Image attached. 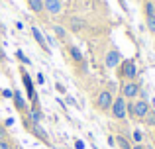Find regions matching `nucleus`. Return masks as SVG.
<instances>
[{
    "instance_id": "f257e3e1",
    "label": "nucleus",
    "mask_w": 155,
    "mask_h": 149,
    "mask_svg": "<svg viewBox=\"0 0 155 149\" xmlns=\"http://www.w3.org/2000/svg\"><path fill=\"white\" fill-rule=\"evenodd\" d=\"M149 110H151V108H149V104L145 102L143 98H136V100H132V102H128V114L136 120H143Z\"/></svg>"
},
{
    "instance_id": "f03ea898",
    "label": "nucleus",
    "mask_w": 155,
    "mask_h": 149,
    "mask_svg": "<svg viewBox=\"0 0 155 149\" xmlns=\"http://www.w3.org/2000/svg\"><path fill=\"white\" fill-rule=\"evenodd\" d=\"M118 76L124 80H134L137 76V67L134 59H122V65L118 67Z\"/></svg>"
},
{
    "instance_id": "7ed1b4c3",
    "label": "nucleus",
    "mask_w": 155,
    "mask_h": 149,
    "mask_svg": "<svg viewBox=\"0 0 155 149\" xmlns=\"http://www.w3.org/2000/svg\"><path fill=\"white\" fill-rule=\"evenodd\" d=\"M110 114H112V118H116V120H126L128 118V100H126L124 96L114 98L112 108H110Z\"/></svg>"
},
{
    "instance_id": "20e7f679",
    "label": "nucleus",
    "mask_w": 155,
    "mask_h": 149,
    "mask_svg": "<svg viewBox=\"0 0 155 149\" xmlns=\"http://www.w3.org/2000/svg\"><path fill=\"white\" fill-rule=\"evenodd\" d=\"M137 94H140V84H137L136 80H126V83L122 84V96H124L126 100H136Z\"/></svg>"
},
{
    "instance_id": "39448f33",
    "label": "nucleus",
    "mask_w": 155,
    "mask_h": 149,
    "mask_svg": "<svg viewBox=\"0 0 155 149\" xmlns=\"http://www.w3.org/2000/svg\"><path fill=\"white\" fill-rule=\"evenodd\" d=\"M112 102H114V96L110 90H100L98 98H96V108H98L100 112H106L112 108Z\"/></svg>"
},
{
    "instance_id": "423d86ee",
    "label": "nucleus",
    "mask_w": 155,
    "mask_h": 149,
    "mask_svg": "<svg viewBox=\"0 0 155 149\" xmlns=\"http://www.w3.org/2000/svg\"><path fill=\"white\" fill-rule=\"evenodd\" d=\"M104 63H106V67H108V69H116V67L122 63V53L118 49H110L108 53H106Z\"/></svg>"
},
{
    "instance_id": "0eeeda50",
    "label": "nucleus",
    "mask_w": 155,
    "mask_h": 149,
    "mask_svg": "<svg viewBox=\"0 0 155 149\" xmlns=\"http://www.w3.org/2000/svg\"><path fill=\"white\" fill-rule=\"evenodd\" d=\"M43 10L51 16H57L63 10V2L61 0H43Z\"/></svg>"
},
{
    "instance_id": "6e6552de",
    "label": "nucleus",
    "mask_w": 155,
    "mask_h": 149,
    "mask_svg": "<svg viewBox=\"0 0 155 149\" xmlns=\"http://www.w3.org/2000/svg\"><path fill=\"white\" fill-rule=\"evenodd\" d=\"M12 98H14V106H16V110H18L20 114L26 116V112L30 110V108H28V102H26V98L22 96V92L14 90V92H12Z\"/></svg>"
},
{
    "instance_id": "1a4fd4ad",
    "label": "nucleus",
    "mask_w": 155,
    "mask_h": 149,
    "mask_svg": "<svg viewBox=\"0 0 155 149\" xmlns=\"http://www.w3.org/2000/svg\"><path fill=\"white\" fill-rule=\"evenodd\" d=\"M22 83H24V86H26V90H28V98L31 100V102H35V88H34V83H31V76L26 73V71L22 69Z\"/></svg>"
},
{
    "instance_id": "9d476101",
    "label": "nucleus",
    "mask_w": 155,
    "mask_h": 149,
    "mask_svg": "<svg viewBox=\"0 0 155 149\" xmlns=\"http://www.w3.org/2000/svg\"><path fill=\"white\" fill-rule=\"evenodd\" d=\"M31 35H34V39L35 41H38V45L41 47V49H45L47 53H49V45H47V39H45V35L41 34V30H39V28H31Z\"/></svg>"
},
{
    "instance_id": "9b49d317",
    "label": "nucleus",
    "mask_w": 155,
    "mask_h": 149,
    "mask_svg": "<svg viewBox=\"0 0 155 149\" xmlns=\"http://www.w3.org/2000/svg\"><path fill=\"white\" fill-rule=\"evenodd\" d=\"M69 28H71V31H83V30H87V22L83 18H79V16H73L69 20Z\"/></svg>"
},
{
    "instance_id": "f8f14e48",
    "label": "nucleus",
    "mask_w": 155,
    "mask_h": 149,
    "mask_svg": "<svg viewBox=\"0 0 155 149\" xmlns=\"http://www.w3.org/2000/svg\"><path fill=\"white\" fill-rule=\"evenodd\" d=\"M28 118L31 120V122H35V124H39L43 120V112L39 110L38 106H35V102H34V106L30 108V110H28Z\"/></svg>"
},
{
    "instance_id": "ddd939ff",
    "label": "nucleus",
    "mask_w": 155,
    "mask_h": 149,
    "mask_svg": "<svg viewBox=\"0 0 155 149\" xmlns=\"http://www.w3.org/2000/svg\"><path fill=\"white\" fill-rule=\"evenodd\" d=\"M28 8H30L34 14H41L43 12V0H26Z\"/></svg>"
},
{
    "instance_id": "4468645a",
    "label": "nucleus",
    "mask_w": 155,
    "mask_h": 149,
    "mask_svg": "<svg viewBox=\"0 0 155 149\" xmlns=\"http://www.w3.org/2000/svg\"><path fill=\"white\" fill-rule=\"evenodd\" d=\"M143 14H145V18L155 16V2H153V0H145V4H143Z\"/></svg>"
},
{
    "instance_id": "2eb2a0df",
    "label": "nucleus",
    "mask_w": 155,
    "mask_h": 149,
    "mask_svg": "<svg viewBox=\"0 0 155 149\" xmlns=\"http://www.w3.org/2000/svg\"><path fill=\"white\" fill-rule=\"evenodd\" d=\"M116 139V145L120 147V149H132V145H130V141L124 138V135H118V138H114Z\"/></svg>"
},
{
    "instance_id": "dca6fc26",
    "label": "nucleus",
    "mask_w": 155,
    "mask_h": 149,
    "mask_svg": "<svg viewBox=\"0 0 155 149\" xmlns=\"http://www.w3.org/2000/svg\"><path fill=\"white\" fill-rule=\"evenodd\" d=\"M69 53H71V57L75 59V61H79V63L83 61V55H81V51L77 49L75 45H69Z\"/></svg>"
},
{
    "instance_id": "f3484780",
    "label": "nucleus",
    "mask_w": 155,
    "mask_h": 149,
    "mask_svg": "<svg viewBox=\"0 0 155 149\" xmlns=\"http://www.w3.org/2000/svg\"><path fill=\"white\" fill-rule=\"evenodd\" d=\"M53 34H55L57 37L61 39V41L67 37V31H65V28H61V26H53Z\"/></svg>"
},
{
    "instance_id": "a211bd4d",
    "label": "nucleus",
    "mask_w": 155,
    "mask_h": 149,
    "mask_svg": "<svg viewBox=\"0 0 155 149\" xmlns=\"http://www.w3.org/2000/svg\"><path fill=\"white\" fill-rule=\"evenodd\" d=\"M143 124H147V126H155V112L153 110L147 112V116L143 118Z\"/></svg>"
},
{
    "instance_id": "6ab92c4d",
    "label": "nucleus",
    "mask_w": 155,
    "mask_h": 149,
    "mask_svg": "<svg viewBox=\"0 0 155 149\" xmlns=\"http://www.w3.org/2000/svg\"><path fill=\"white\" fill-rule=\"evenodd\" d=\"M145 24H147V30L155 34V16H149V18H145Z\"/></svg>"
},
{
    "instance_id": "aec40b11",
    "label": "nucleus",
    "mask_w": 155,
    "mask_h": 149,
    "mask_svg": "<svg viewBox=\"0 0 155 149\" xmlns=\"http://www.w3.org/2000/svg\"><path fill=\"white\" fill-rule=\"evenodd\" d=\"M0 141H8V130L4 124H0Z\"/></svg>"
},
{
    "instance_id": "412c9836",
    "label": "nucleus",
    "mask_w": 155,
    "mask_h": 149,
    "mask_svg": "<svg viewBox=\"0 0 155 149\" xmlns=\"http://www.w3.org/2000/svg\"><path fill=\"white\" fill-rule=\"evenodd\" d=\"M141 138H143V135H141V131H137V130L132 134V139H134L136 143H141Z\"/></svg>"
},
{
    "instance_id": "4be33fe9",
    "label": "nucleus",
    "mask_w": 155,
    "mask_h": 149,
    "mask_svg": "<svg viewBox=\"0 0 155 149\" xmlns=\"http://www.w3.org/2000/svg\"><path fill=\"white\" fill-rule=\"evenodd\" d=\"M16 57H18V59H20V61H22V63H30V59H28L26 55L22 53V51H16Z\"/></svg>"
},
{
    "instance_id": "5701e85b",
    "label": "nucleus",
    "mask_w": 155,
    "mask_h": 149,
    "mask_svg": "<svg viewBox=\"0 0 155 149\" xmlns=\"http://www.w3.org/2000/svg\"><path fill=\"white\" fill-rule=\"evenodd\" d=\"M0 149H14L10 145V141H0Z\"/></svg>"
},
{
    "instance_id": "b1692460",
    "label": "nucleus",
    "mask_w": 155,
    "mask_h": 149,
    "mask_svg": "<svg viewBox=\"0 0 155 149\" xmlns=\"http://www.w3.org/2000/svg\"><path fill=\"white\" fill-rule=\"evenodd\" d=\"M4 61H6V53H4L2 45H0V63H4Z\"/></svg>"
},
{
    "instance_id": "393cba45",
    "label": "nucleus",
    "mask_w": 155,
    "mask_h": 149,
    "mask_svg": "<svg viewBox=\"0 0 155 149\" xmlns=\"http://www.w3.org/2000/svg\"><path fill=\"white\" fill-rule=\"evenodd\" d=\"M43 80H45V76H43V73H39V75H38V83L43 84Z\"/></svg>"
},
{
    "instance_id": "a878e982",
    "label": "nucleus",
    "mask_w": 155,
    "mask_h": 149,
    "mask_svg": "<svg viewBox=\"0 0 155 149\" xmlns=\"http://www.w3.org/2000/svg\"><path fill=\"white\" fill-rule=\"evenodd\" d=\"M75 145H77V149H84V143H83V141H77Z\"/></svg>"
},
{
    "instance_id": "bb28decb",
    "label": "nucleus",
    "mask_w": 155,
    "mask_h": 149,
    "mask_svg": "<svg viewBox=\"0 0 155 149\" xmlns=\"http://www.w3.org/2000/svg\"><path fill=\"white\" fill-rule=\"evenodd\" d=\"M132 149H145V147L141 145V143H136V147H132Z\"/></svg>"
}]
</instances>
